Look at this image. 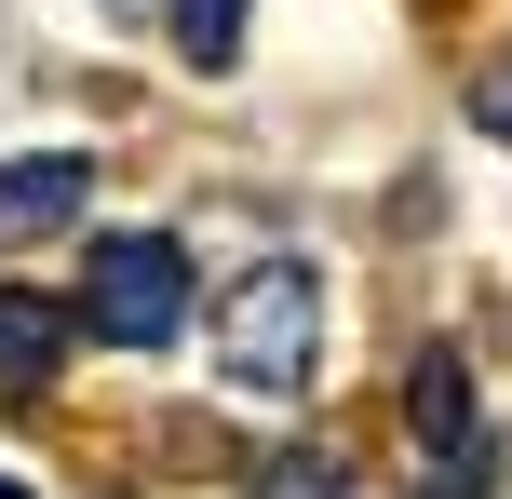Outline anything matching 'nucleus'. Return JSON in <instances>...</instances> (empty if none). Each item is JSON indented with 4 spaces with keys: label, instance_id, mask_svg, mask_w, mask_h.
<instances>
[{
    "label": "nucleus",
    "instance_id": "nucleus-1",
    "mask_svg": "<svg viewBox=\"0 0 512 499\" xmlns=\"http://www.w3.org/2000/svg\"><path fill=\"white\" fill-rule=\"evenodd\" d=\"M81 324H95L108 351H162L189 324V243L176 230H108L95 257H81Z\"/></svg>",
    "mask_w": 512,
    "mask_h": 499
},
{
    "label": "nucleus",
    "instance_id": "nucleus-2",
    "mask_svg": "<svg viewBox=\"0 0 512 499\" xmlns=\"http://www.w3.org/2000/svg\"><path fill=\"white\" fill-rule=\"evenodd\" d=\"M310 351H324V284H310L297 257L243 270V284H230V311H216V365H230L243 392H297V378H310Z\"/></svg>",
    "mask_w": 512,
    "mask_h": 499
},
{
    "label": "nucleus",
    "instance_id": "nucleus-3",
    "mask_svg": "<svg viewBox=\"0 0 512 499\" xmlns=\"http://www.w3.org/2000/svg\"><path fill=\"white\" fill-rule=\"evenodd\" d=\"M81 203H95V162H81V149H27V162H0V257H14V243H41V230H68Z\"/></svg>",
    "mask_w": 512,
    "mask_h": 499
},
{
    "label": "nucleus",
    "instance_id": "nucleus-4",
    "mask_svg": "<svg viewBox=\"0 0 512 499\" xmlns=\"http://www.w3.org/2000/svg\"><path fill=\"white\" fill-rule=\"evenodd\" d=\"M68 351V297L54 284H0V392H41Z\"/></svg>",
    "mask_w": 512,
    "mask_h": 499
},
{
    "label": "nucleus",
    "instance_id": "nucleus-5",
    "mask_svg": "<svg viewBox=\"0 0 512 499\" xmlns=\"http://www.w3.org/2000/svg\"><path fill=\"white\" fill-rule=\"evenodd\" d=\"M405 419H418L432 459H472V365H459V351H418V365H405Z\"/></svg>",
    "mask_w": 512,
    "mask_h": 499
},
{
    "label": "nucleus",
    "instance_id": "nucleus-6",
    "mask_svg": "<svg viewBox=\"0 0 512 499\" xmlns=\"http://www.w3.org/2000/svg\"><path fill=\"white\" fill-rule=\"evenodd\" d=\"M176 54L189 68H230L243 54V0H176Z\"/></svg>",
    "mask_w": 512,
    "mask_h": 499
},
{
    "label": "nucleus",
    "instance_id": "nucleus-7",
    "mask_svg": "<svg viewBox=\"0 0 512 499\" xmlns=\"http://www.w3.org/2000/svg\"><path fill=\"white\" fill-rule=\"evenodd\" d=\"M351 473H337L324 446H297V459H270V473H256V499H337Z\"/></svg>",
    "mask_w": 512,
    "mask_h": 499
},
{
    "label": "nucleus",
    "instance_id": "nucleus-8",
    "mask_svg": "<svg viewBox=\"0 0 512 499\" xmlns=\"http://www.w3.org/2000/svg\"><path fill=\"white\" fill-rule=\"evenodd\" d=\"M472 122H486V135H512V54H499L486 81H472Z\"/></svg>",
    "mask_w": 512,
    "mask_h": 499
},
{
    "label": "nucleus",
    "instance_id": "nucleus-9",
    "mask_svg": "<svg viewBox=\"0 0 512 499\" xmlns=\"http://www.w3.org/2000/svg\"><path fill=\"white\" fill-rule=\"evenodd\" d=\"M0 499H27V486H14V473H0Z\"/></svg>",
    "mask_w": 512,
    "mask_h": 499
}]
</instances>
